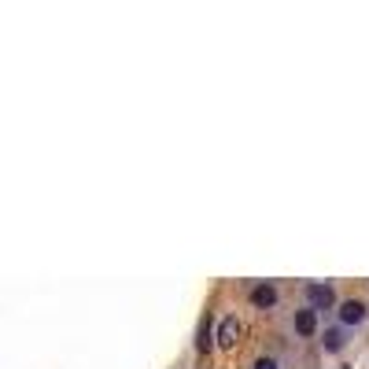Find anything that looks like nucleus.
Segmentation results:
<instances>
[{
  "label": "nucleus",
  "instance_id": "nucleus-3",
  "mask_svg": "<svg viewBox=\"0 0 369 369\" xmlns=\"http://www.w3.org/2000/svg\"><path fill=\"white\" fill-rule=\"evenodd\" d=\"M362 322H365V303L358 299L340 303V325H362Z\"/></svg>",
  "mask_w": 369,
  "mask_h": 369
},
{
  "label": "nucleus",
  "instance_id": "nucleus-7",
  "mask_svg": "<svg viewBox=\"0 0 369 369\" xmlns=\"http://www.w3.org/2000/svg\"><path fill=\"white\" fill-rule=\"evenodd\" d=\"M251 369H281V362H277L274 355H262L259 362H255V365H251Z\"/></svg>",
  "mask_w": 369,
  "mask_h": 369
},
{
  "label": "nucleus",
  "instance_id": "nucleus-5",
  "mask_svg": "<svg viewBox=\"0 0 369 369\" xmlns=\"http://www.w3.org/2000/svg\"><path fill=\"white\" fill-rule=\"evenodd\" d=\"M296 332L299 336H314L317 332V310H296Z\"/></svg>",
  "mask_w": 369,
  "mask_h": 369
},
{
  "label": "nucleus",
  "instance_id": "nucleus-4",
  "mask_svg": "<svg viewBox=\"0 0 369 369\" xmlns=\"http://www.w3.org/2000/svg\"><path fill=\"white\" fill-rule=\"evenodd\" d=\"M251 303H255V307H259V310H270V307H274V303H277V288L274 284H255L251 288Z\"/></svg>",
  "mask_w": 369,
  "mask_h": 369
},
{
  "label": "nucleus",
  "instance_id": "nucleus-6",
  "mask_svg": "<svg viewBox=\"0 0 369 369\" xmlns=\"http://www.w3.org/2000/svg\"><path fill=\"white\" fill-rule=\"evenodd\" d=\"M322 344H325V351H332V355H336V351H344V329H329Z\"/></svg>",
  "mask_w": 369,
  "mask_h": 369
},
{
  "label": "nucleus",
  "instance_id": "nucleus-1",
  "mask_svg": "<svg viewBox=\"0 0 369 369\" xmlns=\"http://www.w3.org/2000/svg\"><path fill=\"white\" fill-rule=\"evenodd\" d=\"M307 303H310V310H329L332 303H336V292H332V284H322V281H310L307 288Z\"/></svg>",
  "mask_w": 369,
  "mask_h": 369
},
{
  "label": "nucleus",
  "instance_id": "nucleus-2",
  "mask_svg": "<svg viewBox=\"0 0 369 369\" xmlns=\"http://www.w3.org/2000/svg\"><path fill=\"white\" fill-rule=\"evenodd\" d=\"M236 336H240V322H236V314H226V317L218 322V336H214L218 347H233V344H236Z\"/></svg>",
  "mask_w": 369,
  "mask_h": 369
}]
</instances>
